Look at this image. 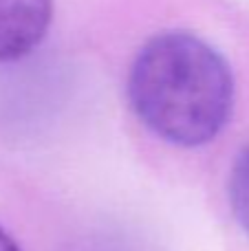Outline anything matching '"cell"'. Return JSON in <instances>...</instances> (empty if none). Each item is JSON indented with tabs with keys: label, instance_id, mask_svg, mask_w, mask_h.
<instances>
[{
	"label": "cell",
	"instance_id": "cell-2",
	"mask_svg": "<svg viewBox=\"0 0 249 251\" xmlns=\"http://www.w3.org/2000/svg\"><path fill=\"white\" fill-rule=\"evenodd\" d=\"M53 18V0H0V62L35 51Z\"/></svg>",
	"mask_w": 249,
	"mask_h": 251
},
{
	"label": "cell",
	"instance_id": "cell-4",
	"mask_svg": "<svg viewBox=\"0 0 249 251\" xmlns=\"http://www.w3.org/2000/svg\"><path fill=\"white\" fill-rule=\"evenodd\" d=\"M0 251H20V247L13 243V238L2 229V227H0Z\"/></svg>",
	"mask_w": 249,
	"mask_h": 251
},
{
	"label": "cell",
	"instance_id": "cell-3",
	"mask_svg": "<svg viewBox=\"0 0 249 251\" xmlns=\"http://www.w3.org/2000/svg\"><path fill=\"white\" fill-rule=\"evenodd\" d=\"M227 194L234 218L249 238V143L234 159L227 183Z\"/></svg>",
	"mask_w": 249,
	"mask_h": 251
},
{
	"label": "cell",
	"instance_id": "cell-1",
	"mask_svg": "<svg viewBox=\"0 0 249 251\" xmlns=\"http://www.w3.org/2000/svg\"><path fill=\"white\" fill-rule=\"evenodd\" d=\"M128 101L141 124L179 148L210 143L232 117L234 75L212 44L188 31H163L139 49Z\"/></svg>",
	"mask_w": 249,
	"mask_h": 251
}]
</instances>
